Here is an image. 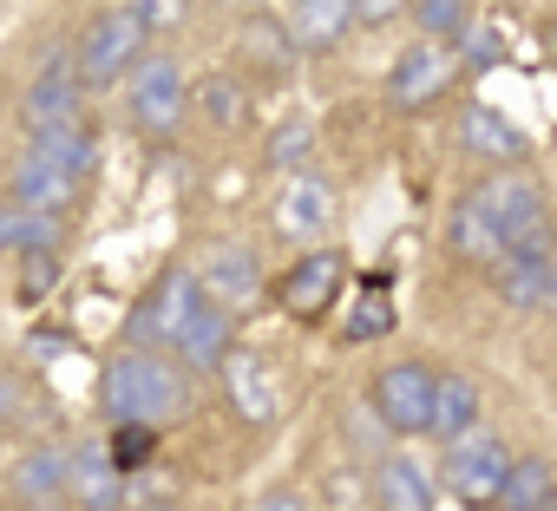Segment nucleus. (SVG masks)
<instances>
[{
  "label": "nucleus",
  "instance_id": "f257e3e1",
  "mask_svg": "<svg viewBox=\"0 0 557 511\" xmlns=\"http://www.w3.org/2000/svg\"><path fill=\"white\" fill-rule=\"evenodd\" d=\"M99 407H106L112 426H125V420L164 426V420H184L190 413V387L158 354H112L99 367Z\"/></svg>",
  "mask_w": 557,
  "mask_h": 511
},
{
  "label": "nucleus",
  "instance_id": "f03ea898",
  "mask_svg": "<svg viewBox=\"0 0 557 511\" xmlns=\"http://www.w3.org/2000/svg\"><path fill=\"white\" fill-rule=\"evenodd\" d=\"M145 40H151V27L132 8H112V14L86 21V34L73 40L79 86H119V79H132V66L145 60Z\"/></svg>",
  "mask_w": 557,
  "mask_h": 511
},
{
  "label": "nucleus",
  "instance_id": "7ed1b4c3",
  "mask_svg": "<svg viewBox=\"0 0 557 511\" xmlns=\"http://www.w3.org/2000/svg\"><path fill=\"white\" fill-rule=\"evenodd\" d=\"M492 283L511 309H557V236H550V223L505 242V256L492 263Z\"/></svg>",
  "mask_w": 557,
  "mask_h": 511
},
{
  "label": "nucleus",
  "instance_id": "20e7f679",
  "mask_svg": "<svg viewBox=\"0 0 557 511\" xmlns=\"http://www.w3.org/2000/svg\"><path fill=\"white\" fill-rule=\"evenodd\" d=\"M505 472H511V446H505L498 433H466V439H453L440 478H446V491H453L459 504L492 511L498 491H505Z\"/></svg>",
  "mask_w": 557,
  "mask_h": 511
},
{
  "label": "nucleus",
  "instance_id": "39448f33",
  "mask_svg": "<svg viewBox=\"0 0 557 511\" xmlns=\"http://www.w3.org/2000/svg\"><path fill=\"white\" fill-rule=\"evenodd\" d=\"M505 242H518V236H531V229H544V184L531 177V171H492L472 197H466Z\"/></svg>",
  "mask_w": 557,
  "mask_h": 511
},
{
  "label": "nucleus",
  "instance_id": "423d86ee",
  "mask_svg": "<svg viewBox=\"0 0 557 511\" xmlns=\"http://www.w3.org/2000/svg\"><path fill=\"white\" fill-rule=\"evenodd\" d=\"M453 79H459V47L413 40V47L394 60V73H387V105H394V112H426Z\"/></svg>",
  "mask_w": 557,
  "mask_h": 511
},
{
  "label": "nucleus",
  "instance_id": "0eeeda50",
  "mask_svg": "<svg viewBox=\"0 0 557 511\" xmlns=\"http://www.w3.org/2000/svg\"><path fill=\"white\" fill-rule=\"evenodd\" d=\"M203 302V289H197V270H184V263H171L164 276H158V289L132 309V322H125V335H132V348H171V335L184 328V315Z\"/></svg>",
  "mask_w": 557,
  "mask_h": 511
},
{
  "label": "nucleus",
  "instance_id": "6e6552de",
  "mask_svg": "<svg viewBox=\"0 0 557 511\" xmlns=\"http://www.w3.org/2000/svg\"><path fill=\"white\" fill-rule=\"evenodd\" d=\"M433 367L426 361H394L381 381H374V413L387 433H433Z\"/></svg>",
  "mask_w": 557,
  "mask_h": 511
},
{
  "label": "nucleus",
  "instance_id": "1a4fd4ad",
  "mask_svg": "<svg viewBox=\"0 0 557 511\" xmlns=\"http://www.w3.org/2000/svg\"><path fill=\"white\" fill-rule=\"evenodd\" d=\"M184 73H177V60L171 53H145L138 66H132V92H125V105H132V125L138 132H171L177 119H184Z\"/></svg>",
  "mask_w": 557,
  "mask_h": 511
},
{
  "label": "nucleus",
  "instance_id": "9d476101",
  "mask_svg": "<svg viewBox=\"0 0 557 511\" xmlns=\"http://www.w3.org/2000/svg\"><path fill=\"white\" fill-rule=\"evenodd\" d=\"M197 289H203L210 302H223L230 315H236V309H249V302H256V289H262L256 249H249V242H210V249H203V276H197Z\"/></svg>",
  "mask_w": 557,
  "mask_h": 511
},
{
  "label": "nucleus",
  "instance_id": "9b49d317",
  "mask_svg": "<svg viewBox=\"0 0 557 511\" xmlns=\"http://www.w3.org/2000/svg\"><path fill=\"white\" fill-rule=\"evenodd\" d=\"M79 105H86V86H79V73H73V53H53V60L40 66V79L27 86L21 119H27L34 132H47V125H73Z\"/></svg>",
  "mask_w": 557,
  "mask_h": 511
},
{
  "label": "nucleus",
  "instance_id": "f8f14e48",
  "mask_svg": "<svg viewBox=\"0 0 557 511\" xmlns=\"http://www.w3.org/2000/svg\"><path fill=\"white\" fill-rule=\"evenodd\" d=\"M236 348V315L223 309V302H197L190 315H184V328L171 335V354L190 367V374H203V367H223V354Z\"/></svg>",
  "mask_w": 557,
  "mask_h": 511
},
{
  "label": "nucleus",
  "instance_id": "ddd939ff",
  "mask_svg": "<svg viewBox=\"0 0 557 511\" xmlns=\"http://www.w3.org/2000/svg\"><path fill=\"white\" fill-rule=\"evenodd\" d=\"M66 498H73L79 511H119V504H125V472L106 459L99 439H86V446L66 452Z\"/></svg>",
  "mask_w": 557,
  "mask_h": 511
},
{
  "label": "nucleus",
  "instance_id": "4468645a",
  "mask_svg": "<svg viewBox=\"0 0 557 511\" xmlns=\"http://www.w3.org/2000/svg\"><path fill=\"white\" fill-rule=\"evenodd\" d=\"M342 276H348V263H342L335 249H309L302 263H296V270L283 276V309H289V315H309V322H315V315H322V309H329V302L342 296Z\"/></svg>",
  "mask_w": 557,
  "mask_h": 511
},
{
  "label": "nucleus",
  "instance_id": "2eb2a0df",
  "mask_svg": "<svg viewBox=\"0 0 557 511\" xmlns=\"http://www.w3.org/2000/svg\"><path fill=\"white\" fill-rule=\"evenodd\" d=\"M459 145H466L472 158L498 164V171H518L524 151H531V138H524L505 112H492V105H466V112H459Z\"/></svg>",
  "mask_w": 557,
  "mask_h": 511
},
{
  "label": "nucleus",
  "instance_id": "dca6fc26",
  "mask_svg": "<svg viewBox=\"0 0 557 511\" xmlns=\"http://www.w3.org/2000/svg\"><path fill=\"white\" fill-rule=\"evenodd\" d=\"M27 158H40V164H53L60 177L86 184V177L99 171V132H92L86 119H73V125H47V132H34V151H27Z\"/></svg>",
  "mask_w": 557,
  "mask_h": 511
},
{
  "label": "nucleus",
  "instance_id": "f3484780",
  "mask_svg": "<svg viewBox=\"0 0 557 511\" xmlns=\"http://www.w3.org/2000/svg\"><path fill=\"white\" fill-rule=\"evenodd\" d=\"M355 27V0H296L289 8V40L296 53H329Z\"/></svg>",
  "mask_w": 557,
  "mask_h": 511
},
{
  "label": "nucleus",
  "instance_id": "a211bd4d",
  "mask_svg": "<svg viewBox=\"0 0 557 511\" xmlns=\"http://www.w3.org/2000/svg\"><path fill=\"white\" fill-rule=\"evenodd\" d=\"M223 381H230V400H236V413L249 420V426H269L275 420V381H269V367L256 361V354H243V348H230L223 354Z\"/></svg>",
  "mask_w": 557,
  "mask_h": 511
},
{
  "label": "nucleus",
  "instance_id": "6ab92c4d",
  "mask_svg": "<svg viewBox=\"0 0 557 511\" xmlns=\"http://www.w3.org/2000/svg\"><path fill=\"white\" fill-rule=\"evenodd\" d=\"M374 498L381 511H433V472L407 452H387L374 465Z\"/></svg>",
  "mask_w": 557,
  "mask_h": 511
},
{
  "label": "nucleus",
  "instance_id": "aec40b11",
  "mask_svg": "<svg viewBox=\"0 0 557 511\" xmlns=\"http://www.w3.org/2000/svg\"><path fill=\"white\" fill-rule=\"evenodd\" d=\"M73 197H79L73 177H60L40 158H21V171H14V210H27V216H66Z\"/></svg>",
  "mask_w": 557,
  "mask_h": 511
},
{
  "label": "nucleus",
  "instance_id": "412c9836",
  "mask_svg": "<svg viewBox=\"0 0 557 511\" xmlns=\"http://www.w3.org/2000/svg\"><path fill=\"white\" fill-rule=\"evenodd\" d=\"M275 223H283L289 236H322L335 223V190L322 177H296L283 190V203H275Z\"/></svg>",
  "mask_w": 557,
  "mask_h": 511
},
{
  "label": "nucleus",
  "instance_id": "4be33fe9",
  "mask_svg": "<svg viewBox=\"0 0 557 511\" xmlns=\"http://www.w3.org/2000/svg\"><path fill=\"white\" fill-rule=\"evenodd\" d=\"M433 433L453 446L466 433H479V387L466 374H440L433 381Z\"/></svg>",
  "mask_w": 557,
  "mask_h": 511
},
{
  "label": "nucleus",
  "instance_id": "5701e85b",
  "mask_svg": "<svg viewBox=\"0 0 557 511\" xmlns=\"http://www.w3.org/2000/svg\"><path fill=\"white\" fill-rule=\"evenodd\" d=\"M446 242H453L459 263H479V270H492L498 256H505V236H498L472 203H453V216H446Z\"/></svg>",
  "mask_w": 557,
  "mask_h": 511
},
{
  "label": "nucleus",
  "instance_id": "b1692460",
  "mask_svg": "<svg viewBox=\"0 0 557 511\" xmlns=\"http://www.w3.org/2000/svg\"><path fill=\"white\" fill-rule=\"evenodd\" d=\"M498 511H557V472L544 459H511Z\"/></svg>",
  "mask_w": 557,
  "mask_h": 511
},
{
  "label": "nucleus",
  "instance_id": "393cba45",
  "mask_svg": "<svg viewBox=\"0 0 557 511\" xmlns=\"http://www.w3.org/2000/svg\"><path fill=\"white\" fill-rule=\"evenodd\" d=\"M14 485H21L27 504H53V498H66V452H60V446H27L21 465H14Z\"/></svg>",
  "mask_w": 557,
  "mask_h": 511
},
{
  "label": "nucleus",
  "instance_id": "a878e982",
  "mask_svg": "<svg viewBox=\"0 0 557 511\" xmlns=\"http://www.w3.org/2000/svg\"><path fill=\"white\" fill-rule=\"evenodd\" d=\"M309 151H315V125L296 112V119H283V125L269 132L262 164H269V171H302V164H309Z\"/></svg>",
  "mask_w": 557,
  "mask_h": 511
},
{
  "label": "nucleus",
  "instance_id": "bb28decb",
  "mask_svg": "<svg viewBox=\"0 0 557 511\" xmlns=\"http://www.w3.org/2000/svg\"><path fill=\"white\" fill-rule=\"evenodd\" d=\"M413 27H420L426 40L453 47V40H466V27H472V0H413Z\"/></svg>",
  "mask_w": 557,
  "mask_h": 511
},
{
  "label": "nucleus",
  "instance_id": "cd10ccee",
  "mask_svg": "<svg viewBox=\"0 0 557 511\" xmlns=\"http://www.w3.org/2000/svg\"><path fill=\"white\" fill-rule=\"evenodd\" d=\"M243 53H249L262 73H283V66L296 60V40H289V27H275V21H262V14H256V21L243 27Z\"/></svg>",
  "mask_w": 557,
  "mask_h": 511
},
{
  "label": "nucleus",
  "instance_id": "c85d7f7f",
  "mask_svg": "<svg viewBox=\"0 0 557 511\" xmlns=\"http://www.w3.org/2000/svg\"><path fill=\"white\" fill-rule=\"evenodd\" d=\"M106 459H112L119 472H145V465L158 459V426H145V420H125V426H112V439H106Z\"/></svg>",
  "mask_w": 557,
  "mask_h": 511
},
{
  "label": "nucleus",
  "instance_id": "c756f323",
  "mask_svg": "<svg viewBox=\"0 0 557 511\" xmlns=\"http://www.w3.org/2000/svg\"><path fill=\"white\" fill-rule=\"evenodd\" d=\"M387 328H394V309H387L381 296H368V302L348 315V335H355V341H374V335H387Z\"/></svg>",
  "mask_w": 557,
  "mask_h": 511
},
{
  "label": "nucleus",
  "instance_id": "7c9ffc66",
  "mask_svg": "<svg viewBox=\"0 0 557 511\" xmlns=\"http://www.w3.org/2000/svg\"><path fill=\"white\" fill-rule=\"evenodd\" d=\"M203 105H210V119H216V125H236V112H243L230 79H210V86H203Z\"/></svg>",
  "mask_w": 557,
  "mask_h": 511
},
{
  "label": "nucleus",
  "instance_id": "2f4dec72",
  "mask_svg": "<svg viewBox=\"0 0 557 511\" xmlns=\"http://www.w3.org/2000/svg\"><path fill=\"white\" fill-rule=\"evenodd\" d=\"M132 14H138L151 34H158V27H171V21L184 14V0H132Z\"/></svg>",
  "mask_w": 557,
  "mask_h": 511
},
{
  "label": "nucleus",
  "instance_id": "473e14b6",
  "mask_svg": "<svg viewBox=\"0 0 557 511\" xmlns=\"http://www.w3.org/2000/svg\"><path fill=\"white\" fill-rule=\"evenodd\" d=\"M407 14V0H355V21L361 27H387V21H400Z\"/></svg>",
  "mask_w": 557,
  "mask_h": 511
},
{
  "label": "nucleus",
  "instance_id": "72a5a7b5",
  "mask_svg": "<svg viewBox=\"0 0 557 511\" xmlns=\"http://www.w3.org/2000/svg\"><path fill=\"white\" fill-rule=\"evenodd\" d=\"M505 60V47H498V34H472V53H466V73H485V66H498Z\"/></svg>",
  "mask_w": 557,
  "mask_h": 511
},
{
  "label": "nucleus",
  "instance_id": "f704fd0d",
  "mask_svg": "<svg viewBox=\"0 0 557 511\" xmlns=\"http://www.w3.org/2000/svg\"><path fill=\"white\" fill-rule=\"evenodd\" d=\"M53 276H60V256H27V296L53 289Z\"/></svg>",
  "mask_w": 557,
  "mask_h": 511
},
{
  "label": "nucleus",
  "instance_id": "c9c22d12",
  "mask_svg": "<svg viewBox=\"0 0 557 511\" xmlns=\"http://www.w3.org/2000/svg\"><path fill=\"white\" fill-rule=\"evenodd\" d=\"M249 511H309V498H302V491H269V498H256Z\"/></svg>",
  "mask_w": 557,
  "mask_h": 511
},
{
  "label": "nucleus",
  "instance_id": "e433bc0d",
  "mask_svg": "<svg viewBox=\"0 0 557 511\" xmlns=\"http://www.w3.org/2000/svg\"><path fill=\"white\" fill-rule=\"evenodd\" d=\"M8 249L21 256V210H14V203L0 210V256H8Z\"/></svg>",
  "mask_w": 557,
  "mask_h": 511
},
{
  "label": "nucleus",
  "instance_id": "4c0bfd02",
  "mask_svg": "<svg viewBox=\"0 0 557 511\" xmlns=\"http://www.w3.org/2000/svg\"><path fill=\"white\" fill-rule=\"evenodd\" d=\"M550 53H557V27H550Z\"/></svg>",
  "mask_w": 557,
  "mask_h": 511
},
{
  "label": "nucleus",
  "instance_id": "58836bf2",
  "mask_svg": "<svg viewBox=\"0 0 557 511\" xmlns=\"http://www.w3.org/2000/svg\"><path fill=\"white\" fill-rule=\"evenodd\" d=\"M236 8H249V0H236Z\"/></svg>",
  "mask_w": 557,
  "mask_h": 511
}]
</instances>
